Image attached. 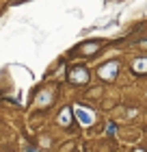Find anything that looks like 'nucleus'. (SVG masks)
Here are the masks:
<instances>
[{
	"mask_svg": "<svg viewBox=\"0 0 147 152\" xmlns=\"http://www.w3.org/2000/svg\"><path fill=\"white\" fill-rule=\"evenodd\" d=\"M134 72H147V59H138V61H134Z\"/></svg>",
	"mask_w": 147,
	"mask_h": 152,
	"instance_id": "20e7f679",
	"label": "nucleus"
},
{
	"mask_svg": "<svg viewBox=\"0 0 147 152\" xmlns=\"http://www.w3.org/2000/svg\"><path fill=\"white\" fill-rule=\"evenodd\" d=\"M76 117H78V122L85 124V126H91V124H93V115L89 111H85L82 107H76Z\"/></svg>",
	"mask_w": 147,
	"mask_h": 152,
	"instance_id": "7ed1b4c3",
	"label": "nucleus"
},
{
	"mask_svg": "<svg viewBox=\"0 0 147 152\" xmlns=\"http://www.w3.org/2000/svg\"><path fill=\"white\" fill-rule=\"evenodd\" d=\"M97 50V44H87V46H82V52L85 54H91V52H95Z\"/></svg>",
	"mask_w": 147,
	"mask_h": 152,
	"instance_id": "423d86ee",
	"label": "nucleus"
},
{
	"mask_svg": "<svg viewBox=\"0 0 147 152\" xmlns=\"http://www.w3.org/2000/svg\"><path fill=\"white\" fill-rule=\"evenodd\" d=\"M117 70H119V65L115 63V61H110V63H106L104 67H100V76H102L104 80H113L115 74H117Z\"/></svg>",
	"mask_w": 147,
	"mask_h": 152,
	"instance_id": "f257e3e1",
	"label": "nucleus"
},
{
	"mask_svg": "<svg viewBox=\"0 0 147 152\" xmlns=\"http://www.w3.org/2000/svg\"><path fill=\"white\" fill-rule=\"evenodd\" d=\"M69 120H72L69 111H67V109H63V111H61V115H59V122L63 124V126H69Z\"/></svg>",
	"mask_w": 147,
	"mask_h": 152,
	"instance_id": "39448f33",
	"label": "nucleus"
},
{
	"mask_svg": "<svg viewBox=\"0 0 147 152\" xmlns=\"http://www.w3.org/2000/svg\"><path fill=\"white\" fill-rule=\"evenodd\" d=\"M69 80H72V83H87V80H89V74H87L85 67H74Z\"/></svg>",
	"mask_w": 147,
	"mask_h": 152,
	"instance_id": "f03ea898",
	"label": "nucleus"
}]
</instances>
